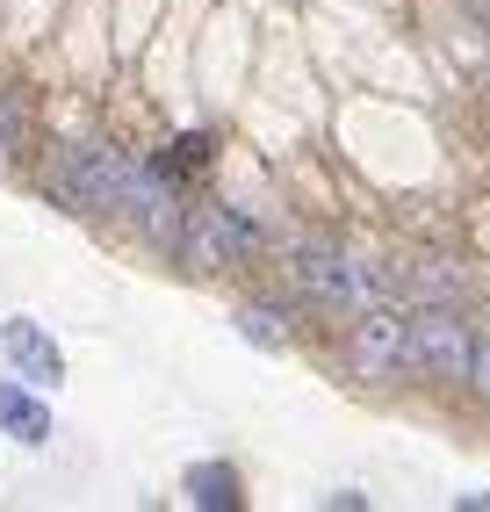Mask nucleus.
Here are the masks:
<instances>
[{"label": "nucleus", "mask_w": 490, "mask_h": 512, "mask_svg": "<svg viewBox=\"0 0 490 512\" xmlns=\"http://www.w3.org/2000/svg\"><path fill=\"white\" fill-rule=\"evenodd\" d=\"M137 181H145V159H130L116 145H94V138L58 145V159H51V195L65 210H87V217H123Z\"/></svg>", "instance_id": "1"}, {"label": "nucleus", "mask_w": 490, "mask_h": 512, "mask_svg": "<svg viewBox=\"0 0 490 512\" xmlns=\"http://www.w3.org/2000/svg\"><path fill=\"white\" fill-rule=\"evenodd\" d=\"M289 282H296L310 303H325V311H368V303L390 296L382 267H375L368 253H354V246H332V238H296Z\"/></svg>", "instance_id": "2"}, {"label": "nucleus", "mask_w": 490, "mask_h": 512, "mask_svg": "<svg viewBox=\"0 0 490 512\" xmlns=\"http://www.w3.org/2000/svg\"><path fill=\"white\" fill-rule=\"evenodd\" d=\"M181 260L202 267V275H224V267H245L260 253V224L231 210V202H188V217H181Z\"/></svg>", "instance_id": "3"}, {"label": "nucleus", "mask_w": 490, "mask_h": 512, "mask_svg": "<svg viewBox=\"0 0 490 512\" xmlns=\"http://www.w3.org/2000/svg\"><path fill=\"white\" fill-rule=\"evenodd\" d=\"M404 347H411V311H397V303H368V311H354V325H346V375H361V383H390V375L404 368Z\"/></svg>", "instance_id": "4"}, {"label": "nucleus", "mask_w": 490, "mask_h": 512, "mask_svg": "<svg viewBox=\"0 0 490 512\" xmlns=\"http://www.w3.org/2000/svg\"><path fill=\"white\" fill-rule=\"evenodd\" d=\"M469 361H476V332L454 318V303H426V311H411L404 368L440 375V383H469Z\"/></svg>", "instance_id": "5"}, {"label": "nucleus", "mask_w": 490, "mask_h": 512, "mask_svg": "<svg viewBox=\"0 0 490 512\" xmlns=\"http://www.w3.org/2000/svg\"><path fill=\"white\" fill-rule=\"evenodd\" d=\"M0 354H8V368L22 375V383H37V390L65 383V354H58V339L37 318H0Z\"/></svg>", "instance_id": "6"}, {"label": "nucleus", "mask_w": 490, "mask_h": 512, "mask_svg": "<svg viewBox=\"0 0 490 512\" xmlns=\"http://www.w3.org/2000/svg\"><path fill=\"white\" fill-rule=\"evenodd\" d=\"M0 433H8L15 448H44V440L58 433V426H51V404L29 390V383H15V375L0 383Z\"/></svg>", "instance_id": "7"}, {"label": "nucleus", "mask_w": 490, "mask_h": 512, "mask_svg": "<svg viewBox=\"0 0 490 512\" xmlns=\"http://www.w3.org/2000/svg\"><path fill=\"white\" fill-rule=\"evenodd\" d=\"M181 498L195 512H245V484H238V469L231 462H195L181 476Z\"/></svg>", "instance_id": "8"}, {"label": "nucleus", "mask_w": 490, "mask_h": 512, "mask_svg": "<svg viewBox=\"0 0 490 512\" xmlns=\"http://www.w3.org/2000/svg\"><path fill=\"white\" fill-rule=\"evenodd\" d=\"M231 325H238V339H253L260 354H289V318H282V303H245Z\"/></svg>", "instance_id": "9"}, {"label": "nucleus", "mask_w": 490, "mask_h": 512, "mask_svg": "<svg viewBox=\"0 0 490 512\" xmlns=\"http://www.w3.org/2000/svg\"><path fill=\"white\" fill-rule=\"evenodd\" d=\"M209 159H217V138H209V130H181V138H173L152 166H159V174H173V181H181V174H202V166Z\"/></svg>", "instance_id": "10"}, {"label": "nucleus", "mask_w": 490, "mask_h": 512, "mask_svg": "<svg viewBox=\"0 0 490 512\" xmlns=\"http://www.w3.org/2000/svg\"><path fill=\"white\" fill-rule=\"evenodd\" d=\"M404 289H411V296H426V303H462V275H447V267L426 260V253L404 267Z\"/></svg>", "instance_id": "11"}, {"label": "nucleus", "mask_w": 490, "mask_h": 512, "mask_svg": "<svg viewBox=\"0 0 490 512\" xmlns=\"http://www.w3.org/2000/svg\"><path fill=\"white\" fill-rule=\"evenodd\" d=\"M22 138H29V109H22V94H15V87H0V174H15Z\"/></svg>", "instance_id": "12"}, {"label": "nucleus", "mask_w": 490, "mask_h": 512, "mask_svg": "<svg viewBox=\"0 0 490 512\" xmlns=\"http://www.w3.org/2000/svg\"><path fill=\"white\" fill-rule=\"evenodd\" d=\"M469 390L490 404V325H476V361H469Z\"/></svg>", "instance_id": "13"}, {"label": "nucleus", "mask_w": 490, "mask_h": 512, "mask_svg": "<svg viewBox=\"0 0 490 512\" xmlns=\"http://www.w3.org/2000/svg\"><path fill=\"white\" fill-rule=\"evenodd\" d=\"M325 505H332V512H361V505H368V491H325Z\"/></svg>", "instance_id": "14"}, {"label": "nucleus", "mask_w": 490, "mask_h": 512, "mask_svg": "<svg viewBox=\"0 0 490 512\" xmlns=\"http://www.w3.org/2000/svg\"><path fill=\"white\" fill-rule=\"evenodd\" d=\"M454 505H462V512H490V491H462Z\"/></svg>", "instance_id": "15"}]
</instances>
